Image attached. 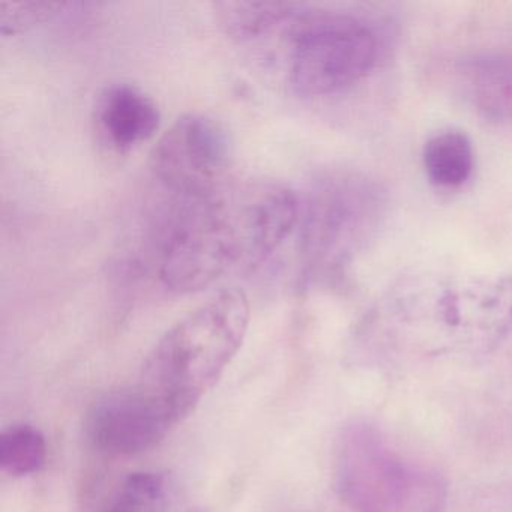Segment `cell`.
Returning a JSON list of instances; mask_svg holds the SVG:
<instances>
[{"label":"cell","mask_w":512,"mask_h":512,"mask_svg":"<svg viewBox=\"0 0 512 512\" xmlns=\"http://www.w3.org/2000/svg\"><path fill=\"white\" fill-rule=\"evenodd\" d=\"M181 200L164 224L157 253L158 278L181 295L263 262L301 217L296 194L275 182H227L211 196Z\"/></svg>","instance_id":"cell-1"},{"label":"cell","mask_w":512,"mask_h":512,"mask_svg":"<svg viewBox=\"0 0 512 512\" xmlns=\"http://www.w3.org/2000/svg\"><path fill=\"white\" fill-rule=\"evenodd\" d=\"M248 323L245 293L221 290L161 337L146 359L139 385L178 425L217 385L241 349Z\"/></svg>","instance_id":"cell-2"},{"label":"cell","mask_w":512,"mask_h":512,"mask_svg":"<svg viewBox=\"0 0 512 512\" xmlns=\"http://www.w3.org/2000/svg\"><path fill=\"white\" fill-rule=\"evenodd\" d=\"M335 487L352 512H445L448 496L436 472L404 457L364 422L341 434Z\"/></svg>","instance_id":"cell-3"},{"label":"cell","mask_w":512,"mask_h":512,"mask_svg":"<svg viewBox=\"0 0 512 512\" xmlns=\"http://www.w3.org/2000/svg\"><path fill=\"white\" fill-rule=\"evenodd\" d=\"M290 37V83L307 97H323L355 85L376 61L373 32L352 17L298 13Z\"/></svg>","instance_id":"cell-4"},{"label":"cell","mask_w":512,"mask_h":512,"mask_svg":"<svg viewBox=\"0 0 512 512\" xmlns=\"http://www.w3.org/2000/svg\"><path fill=\"white\" fill-rule=\"evenodd\" d=\"M230 160L227 131L209 116L190 113L160 137L151 167L158 181L181 199H202L227 184Z\"/></svg>","instance_id":"cell-5"},{"label":"cell","mask_w":512,"mask_h":512,"mask_svg":"<svg viewBox=\"0 0 512 512\" xmlns=\"http://www.w3.org/2000/svg\"><path fill=\"white\" fill-rule=\"evenodd\" d=\"M175 425L167 410L140 385L103 395L86 416L92 445L124 457L151 451Z\"/></svg>","instance_id":"cell-6"},{"label":"cell","mask_w":512,"mask_h":512,"mask_svg":"<svg viewBox=\"0 0 512 512\" xmlns=\"http://www.w3.org/2000/svg\"><path fill=\"white\" fill-rule=\"evenodd\" d=\"M155 101L133 85L110 86L97 103L98 130L118 151H128L155 136L160 127Z\"/></svg>","instance_id":"cell-7"},{"label":"cell","mask_w":512,"mask_h":512,"mask_svg":"<svg viewBox=\"0 0 512 512\" xmlns=\"http://www.w3.org/2000/svg\"><path fill=\"white\" fill-rule=\"evenodd\" d=\"M215 17L223 31L238 41H251L292 20L298 7L283 2H217Z\"/></svg>","instance_id":"cell-8"},{"label":"cell","mask_w":512,"mask_h":512,"mask_svg":"<svg viewBox=\"0 0 512 512\" xmlns=\"http://www.w3.org/2000/svg\"><path fill=\"white\" fill-rule=\"evenodd\" d=\"M424 167L431 184L437 187H458L472 173V143L457 131L437 134L425 145Z\"/></svg>","instance_id":"cell-9"},{"label":"cell","mask_w":512,"mask_h":512,"mask_svg":"<svg viewBox=\"0 0 512 512\" xmlns=\"http://www.w3.org/2000/svg\"><path fill=\"white\" fill-rule=\"evenodd\" d=\"M47 460V442L38 428L16 424L0 436V467L13 478L34 475Z\"/></svg>","instance_id":"cell-10"},{"label":"cell","mask_w":512,"mask_h":512,"mask_svg":"<svg viewBox=\"0 0 512 512\" xmlns=\"http://www.w3.org/2000/svg\"><path fill=\"white\" fill-rule=\"evenodd\" d=\"M67 7L65 2L29 0V2H0V32L17 35L35 26L50 22Z\"/></svg>","instance_id":"cell-11"},{"label":"cell","mask_w":512,"mask_h":512,"mask_svg":"<svg viewBox=\"0 0 512 512\" xmlns=\"http://www.w3.org/2000/svg\"><path fill=\"white\" fill-rule=\"evenodd\" d=\"M103 512H152L151 509L146 508L142 503L137 502L133 497L125 494L124 491L119 490L115 499L107 505Z\"/></svg>","instance_id":"cell-12"}]
</instances>
